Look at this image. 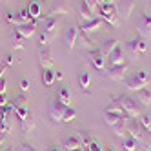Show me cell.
Wrapping results in <instances>:
<instances>
[{
	"instance_id": "52a82bcc",
	"label": "cell",
	"mask_w": 151,
	"mask_h": 151,
	"mask_svg": "<svg viewBox=\"0 0 151 151\" xmlns=\"http://www.w3.org/2000/svg\"><path fill=\"white\" fill-rule=\"evenodd\" d=\"M137 31H138V35L142 38H146V40L151 38V15L144 13L137 20Z\"/></svg>"
},
{
	"instance_id": "8d00e7d4",
	"label": "cell",
	"mask_w": 151,
	"mask_h": 151,
	"mask_svg": "<svg viewBox=\"0 0 151 151\" xmlns=\"http://www.w3.org/2000/svg\"><path fill=\"white\" fill-rule=\"evenodd\" d=\"M20 89H22V91H29L31 89V82L27 78H22V80H20Z\"/></svg>"
},
{
	"instance_id": "bcb514c9",
	"label": "cell",
	"mask_w": 151,
	"mask_h": 151,
	"mask_svg": "<svg viewBox=\"0 0 151 151\" xmlns=\"http://www.w3.org/2000/svg\"><path fill=\"white\" fill-rule=\"evenodd\" d=\"M49 151H60V147H58V146H51Z\"/></svg>"
},
{
	"instance_id": "3957f363",
	"label": "cell",
	"mask_w": 151,
	"mask_h": 151,
	"mask_svg": "<svg viewBox=\"0 0 151 151\" xmlns=\"http://www.w3.org/2000/svg\"><path fill=\"white\" fill-rule=\"evenodd\" d=\"M118 102H120V107L124 109L127 118H138L142 115V104L135 99H131V96L122 95V96H118Z\"/></svg>"
},
{
	"instance_id": "5b68a950",
	"label": "cell",
	"mask_w": 151,
	"mask_h": 151,
	"mask_svg": "<svg viewBox=\"0 0 151 151\" xmlns=\"http://www.w3.org/2000/svg\"><path fill=\"white\" fill-rule=\"evenodd\" d=\"M127 131H129V137H133L135 140H144L149 135V131L137 118H127Z\"/></svg>"
},
{
	"instance_id": "4dcf8cb0",
	"label": "cell",
	"mask_w": 151,
	"mask_h": 151,
	"mask_svg": "<svg viewBox=\"0 0 151 151\" xmlns=\"http://www.w3.org/2000/svg\"><path fill=\"white\" fill-rule=\"evenodd\" d=\"M11 104H13L15 109L17 107H24V106H27V96L26 95H18V96H15V99L11 100Z\"/></svg>"
},
{
	"instance_id": "5bb4252c",
	"label": "cell",
	"mask_w": 151,
	"mask_h": 151,
	"mask_svg": "<svg viewBox=\"0 0 151 151\" xmlns=\"http://www.w3.org/2000/svg\"><path fill=\"white\" fill-rule=\"evenodd\" d=\"M69 13V6H68V0H55L49 9V15L47 17H55V15H68Z\"/></svg>"
},
{
	"instance_id": "cb8c5ba5",
	"label": "cell",
	"mask_w": 151,
	"mask_h": 151,
	"mask_svg": "<svg viewBox=\"0 0 151 151\" xmlns=\"http://www.w3.org/2000/svg\"><path fill=\"white\" fill-rule=\"evenodd\" d=\"M55 80H57L55 71H53L51 68H42V82H44L46 86H53Z\"/></svg>"
},
{
	"instance_id": "836d02e7",
	"label": "cell",
	"mask_w": 151,
	"mask_h": 151,
	"mask_svg": "<svg viewBox=\"0 0 151 151\" xmlns=\"http://www.w3.org/2000/svg\"><path fill=\"white\" fill-rule=\"evenodd\" d=\"M86 149H88V151H102V144L96 138H89V142H88V146H86Z\"/></svg>"
},
{
	"instance_id": "f6af8a7d",
	"label": "cell",
	"mask_w": 151,
	"mask_h": 151,
	"mask_svg": "<svg viewBox=\"0 0 151 151\" xmlns=\"http://www.w3.org/2000/svg\"><path fill=\"white\" fill-rule=\"evenodd\" d=\"M55 75H57V80H62V77H64L60 69H58V71H55Z\"/></svg>"
},
{
	"instance_id": "484cf974",
	"label": "cell",
	"mask_w": 151,
	"mask_h": 151,
	"mask_svg": "<svg viewBox=\"0 0 151 151\" xmlns=\"http://www.w3.org/2000/svg\"><path fill=\"white\" fill-rule=\"evenodd\" d=\"M57 99L64 104V106H71L73 99H71V95L68 91V88H58V93H57Z\"/></svg>"
},
{
	"instance_id": "f35d334b",
	"label": "cell",
	"mask_w": 151,
	"mask_h": 151,
	"mask_svg": "<svg viewBox=\"0 0 151 151\" xmlns=\"http://www.w3.org/2000/svg\"><path fill=\"white\" fill-rule=\"evenodd\" d=\"M6 86H7V80L6 77H2L0 78V95H6Z\"/></svg>"
},
{
	"instance_id": "2e32d148",
	"label": "cell",
	"mask_w": 151,
	"mask_h": 151,
	"mask_svg": "<svg viewBox=\"0 0 151 151\" xmlns=\"http://www.w3.org/2000/svg\"><path fill=\"white\" fill-rule=\"evenodd\" d=\"M116 44H118V42L115 38H104V40L99 42V47H96V49H99L104 57H109V53L116 47Z\"/></svg>"
},
{
	"instance_id": "7dc6e473",
	"label": "cell",
	"mask_w": 151,
	"mask_h": 151,
	"mask_svg": "<svg viewBox=\"0 0 151 151\" xmlns=\"http://www.w3.org/2000/svg\"><path fill=\"white\" fill-rule=\"evenodd\" d=\"M71 151H86V147H80V149H71Z\"/></svg>"
},
{
	"instance_id": "c3c4849f",
	"label": "cell",
	"mask_w": 151,
	"mask_h": 151,
	"mask_svg": "<svg viewBox=\"0 0 151 151\" xmlns=\"http://www.w3.org/2000/svg\"><path fill=\"white\" fill-rule=\"evenodd\" d=\"M144 151H151V146H149V147H146V149H144Z\"/></svg>"
},
{
	"instance_id": "f546056e",
	"label": "cell",
	"mask_w": 151,
	"mask_h": 151,
	"mask_svg": "<svg viewBox=\"0 0 151 151\" xmlns=\"http://www.w3.org/2000/svg\"><path fill=\"white\" fill-rule=\"evenodd\" d=\"M118 118H122L120 115H116V113H111V111H104V120H106V124L107 126H113ZM127 118V116H126Z\"/></svg>"
},
{
	"instance_id": "8fae6325",
	"label": "cell",
	"mask_w": 151,
	"mask_h": 151,
	"mask_svg": "<svg viewBox=\"0 0 151 151\" xmlns=\"http://www.w3.org/2000/svg\"><path fill=\"white\" fill-rule=\"evenodd\" d=\"M80 33H78V27L77 26H69L66 29V35H64V42H66V47L68 51H73L75 49V44H77Z\"/></svg>"
},
{
	"instance_id": "4fadbf2b",
	"label": "cell",
	"mask_w": 151,
	"mask_h": 151,
	"mask_svg": "<svg viewBox=\"0 0 151 151\" xmlns=\"http://www.w3.org/2000/svg\"><path fill=\"white\" fill-rule=\"evenodd\" d=\"M102 27H104V20H102L100 17H93V18H89V20H86L80 29L84 31V33H95V31H99V29H102Z\"/></svg>"
},
{
	"instance_id": "ee69618b",
	"label": "cell",
	"mask_w": 151,
	"mask_h": 151,
	"mask_svg": "<svg viewBox=\"0 0 151 151\" xmlns=\"http://www.w3.org/2000/svg\"><path fill=\"white\" fill-rule=\"evenodd\" d=\"M6 137H7V133H6V131H2V129H0V146L4 144V140H6Z\"/></svg>"
},
{
	"instance_id": "9c48e42d",
	"label": "cell",
	"mask_w": 151,
	"mask_h": 151,
	"mask_svg": "<svg viewBox=\"0 0 151 151\" xmlns=\"http://www.w3.org/2000/svg\"><path fill=\"white\" fill-rule=\"evenodd\" d=\"M126 49L127 53H146L147 51V40L142 38V37H138V38H131V40H127L126 42Z\"/></svg>"
},
{
	"instance_id": "ac0fdd59",
	"label": "cell",
	"mask_w": 151,
	"mask_h": 151,
	"mask_svg": "<svg viewBox=\"0 0 151 151\" xmlns=\"http://www.w3.org/2000/svg\"><path fill=\"white\" fill-rule=\"evenodd\" d=\"M109 62H111V66H120V64H126V53H124V49L116 46L109 53Z\"/></svg>"
},
{
	"instance_id": "e575fe53",
	"label": "cell",
	"mask_w": 151,
	"mask_h": 151,
	"mask_svg": "<svg viewBox=\"0 0 151 151\" xmlns=\"http://www.w3.org/2000/svg\"><path fill=\"white\" fill-rule=\"evenodd\" d=\"M75 118H77V111L69 106L68 109H66V115H64V122H73Z\"/></svg>"
},
{
	"instance_id": "60d3db41",
	"label": "cell",
	"mask_w": 151,
	"mask_h": 151,
	"mask_svg": "<svg viewBox=\"0 0 151 151\" xmlns=\"http://www.w3.org/2000/svg\"><path fill=\"white\" fill-rule=\"evenodd\" d=\"M4 64H6V66H13V64H15V57L13 55H7L6 60H4Z\"/></svg>"
},
{
	"instance_id": "7a4b0ae2",
	"label": "cell",
	"mask_w": 151,
	"mask_h": 151,
	"mask_svg": "<svg viewBox=\"0 0 151 151\" xmlns=\"http://www.w3.org/2000/svg\"><path fill=\"white\" fill-rule=\"evenodd\" d=\"M149 78H151V75H149L147 69H138V71L133 73L129 78H124V82H126V88H127V89L138 91V89L146 88V84L149 82Z\"/></svg>"
},
{
	"instance_id": "b9f144b4",
	"label": "cell",
	"mask_w": 151,
	"mask_h": 151,
	"mask_svg": "<svg viewBox=\"0 0 151 151\" xmlns=\"http://www.w3.org/2000/svg\"><path fill=\"white\" fill-rule=\"evenodd\" d=\"M7 104V99H6V95H0V109Z\"/></svg>"
},
{
	"instance_id": "83f0119b",
	"label": "cell",
	"mask_w": 151,
	"mask_h": 151,
	"mask_svg": "<svg viewBox=\"0 0 151 151\" xmlns=\"http://www.w3.org/2000/svg\"><path fill=\"white\" fill-rule=\"evenodd\" d=\"M78 11H80V17H82L84 20H89V18H93V9H91L88 4H86L84 0L80 2V7H78Z\"/></svg>"
},
{
	"instance_id": "44dd1931",
	"label": "cell",
	"mask_w": 151,
	"mask_h": 151,
	"mask_svg": "<svg viewBox=\"0 0 151 151\" xmlns=\"http://www.w3.org/2000/svg\"><path fill=\"white\" fill-rule=\"evenodd\" d=\"M27 11H29L31 20H38L40 18V15H42V6H40L38 0H31L29 6H27Z\"/></svg>"
},
{
	"instance_id": "603a6c76",
	"label": "cell",
	"mask_w": 151,
	"mask_h": 151,
	"mask_svg": "<svg viewBox=\"0 0 151 151\" xmlns=\"http://www.w3.org/2000/svg\"><path fill=\"white\" fill-rule=\"evenodd\" d=\"M137 100L142 106H149L151 104V89L149 88H142L137 91Z\"/></svg>"
},
{
	"instance_id": "8992f818",
	"label": "cell",
	"mask_w": 151,
	"mask_h": 151,
	"mask_svg": "<svg viewBox=\"0 0 151 151\" xmlns=\"http://www.w3.org/2000/svg\"><path fill=\"white\" fill-rule=\"evenodd\" d=\"M69 106H64L58 99H53L49 102V116L53 118L55 122L58 120H64V115H66V109H68Z\"/></svg>"
},
{
	"instance_id": "ffe728a7",
	"label": "cell",
	"mask_w": 151,
	"mask_h": 151,
	"mask_svg": "<svg viewBox=\"0 0 151 151\" xmlns=\"http://www.w3.org/2000/svg\"><path fill=\"white\" fill-rule=\"evenodd\" d=\"M78 84H80V88L84 91H88V88L91 86V73L88 68H82L80 73H78Z\"/></svg>"
},
{
	"instance_id": "ba28073f",
	"label": "cell",
	"mask_w": 151,
	"mask_h": 151,
	"mask_svg": "<svg viewBox=\"0 0 151 151\" xmlns=\"http://www.w3.org/2000/svg\"><path fill=\"white\" fill-rule=\"evenodd\" d=\"M135 9V0H116V13L122 20H129Z\"/></svg>"
},
{
	"instance_id": "ab89813d",
	"label": "cell",
	"mask_w": 151,
	"mask_h": 151,
	"mask_svg": "<svg viewBox=\"0 0 151 151\" xmlns=\"http://www.w3.org/2000/svg\"><path fill=\"white\" fill-rule=\"evenodd\" d=\"M84 2L88 4V6H89V7L93 9V11H95V9H96V7L100 6V4H99V0H84Z\"/></svg>"
},
{
	"instance_id": "d6a6232c",
	"label": "cell",
	"mask_w": 151,
	"mask_h": 151,
	"mask_svg": "<svg viewBox=\"0 0 151 151\" xmlns=\"http://www.w3.org/2000/svg\"><path fill=\"white\" fill-rule=\"evenodd\" d=\"M138 120H140V124H142L147 131L151 133V115H149V113H142V115L138 116Z\"/></svg>"
},
{
	"instance_id": "681fc988",
	"label": "cell",
	"mask_w": 151,
	"mask_h": 151,
	"mask_svg": "<svg viewBox=\"0 0 151 151\" xmlns=\"http://www.w3.org/2000/svg\"><path fill=\"white\" fill-rule=\"evenodd\" d=\"M0 2H4V4H6V2H9V0H0Z\"/></svg>"
},
{
	"instance_id": "7402d4cb",
	"label": "cell",
	"mask_w": 151,
	"mask_h": 151,
	"mask_svg": "<svg viewBox=\"0 0 151 151\" xmlns=\"http://www.w3.org/2000/svg\"><path fill=\"white\" fill-rule=\"evenodd\" d=\"M113 131H115L116 137H124L126 135V131H127V118L126 116L118 118V120L113 124Z\"/></svg>"
},
{
	"instance_id": "9a60e30c",
	"label": "cell",
	"mask_w": 151,
	"mask_h": 151,
	"mask_svg": "<svg viewBox=\"0 0 151 151\" xmlns=\"http://www.w3.org/2000/svg\"><path fill=\"white\" fill-rule=\"evenodd\" d=\"M62 147L66 149V151H71V149H80L84 147L82 142H80V137L78 135H69L62 140Z\"/></svg>"
},
{
	"instance_id": "7bdbcfd3",
	"label": "cell",
	"mask_w": 151,
	"mask_h": 151,
	"mask_svg": "<svg viewBox=\"0 0 151 151\" xmlns=\"http://www.w3.org/2000/svg\"><path fill=\"white\" fill-rule=\"evenodd\" d=\"M6 69H7V66H6V64L2 62V64H0V78L4 77V73H6Z\"/></svg>"
},
{
	"instance_id": "30bf717a",
	"label": "cell",
	"mask_w": 151,
	"mask_h": 151,
	"mask_svg": "<svg viewBox=\"0 0 151 151\" xmlns=\"http://www.w3.org/2000/svg\"><path fill=\"white\" fill-rule=\"evenodd\" d=\"M126 71H127V64H120V66H111L107 69V78L113 82H122L126 78Z\"/></svg>"
},
{
	"instance_id": "e0dca14e",
	"label": "cell",
	"mask_w": 151,
	"mask_h": 151,
	"mask_svg": "<svg viewBox=\"0 0 151 151\" xmlns=\"http://www.w3.org/2000/svg\"><path fill=\"white\" fill-rule=\"evenodd\" d=\"M38 60L42 68H51V47L49 46H40L38 49Z\"/></svg>"
},
{
	"instance_id": "4316f807",
	"label": "cell",
	"mask_w": 151,
	"mask_h": 151,
	"mask_svg": "<svg viewBox=\"0 0 151 151\" xmlns=\"http://www.w3.org/2000/svg\"><path fill=\"white\" fill-rule=\"evenodd\" d=\"M6 20L9 24H13V26H20V24H27V22H24L22 20V17H20V13H13V11H9L7 15H6Z\"/></svg>"
},
{
	"instance_id": "d590c367",
	"label": "cell",
	"mask_w": 151,
	"mask_h": 151,
	"mask_svg": "<svg viewBox=\"0 0 151 151\" xmlns=\"http://www.w3.org/2000/svg\"><path fill=\"white\" fill-rule=\"evenodd\" d=\"M15 115H17V118H18V120H24V118L29 115L27 106H24V107H17V109H15Z\"/></svg>"
},
{
	"instance_id": "f1b7e54d",
	"label": "cell",
	"mask_w": 151,
	"mask_h": 151,
	"mask_svg": "<svg viewBox=\"0 0 151 151\" xmlns=\"http://www.w3.org/2000/svg\"><path fill=\"white\" fill-rule=\"evenodd\" d=\"M22 42H24V38L20 37V35L17 33V29L13 27V33H11V46H13V49H22V47H24Z\"/></svg>"
},
{
	"instance_id": "d4e9b609",
	"label": "cell",
	"mask_w": 151,
	"mask_h": 151,
	"mask_svg": "<svg viewBox=\"0 0 151 151\" xmlns=\"http://www.w3.org/2000/svg\"><path fill=\"white\" fill-rule=\"evenodd\" d=\"M33 127H35V118L31 115H27L24 120H20V129H22V133H31Z\"/></svg>"
},
{
	"instance_id": "74e56055",
	"label": "cell",
	"mask_w": 151,
	"mask_h": 151,
	"mask_svg": "<svg viewBox=\"0 0 151 151\" xmlns=\"http://www.w3.org/2000/svg\"><path fill=\"white\" fill-rule=\"evenodd\" d=\"M17 151H38V149H35L33 146H29V144H26V142H24V144H20V146H18V149H17Z\"/></svg>"
},
{
	"instance_id": "1f68e13d",
	"label": "cell",
	"mask_w": 151,
	"mask_h": 151,
	"mask_svg": "<svg viewBox=\"0 0 151 151\" xmlns=\"http://www.w3.org/2000/svg\"><path fill=\"white\" fill-rule=\"evenodd\" d=\"M122 147H124L126 151H135V149H137V140H135L133 137H127V138H124Z\"/></svg>"
},
{
	"instance_id": "7c38bea8",
	"label": "cell",
	"mask_w": 151,
	"mask_h": 151,
	"mask_svg": "<svg viewBox=\"0 0 151 151\" xmlns=\"http://www.w3.org/2000/svg\"><path fill=\"white\" fill-rule=\"evenodd\" d=\"M37 22H38V20H31V22H27V24L15 26V29H17V33L22 38H31L35 35V31H37Z\"/></svg>"
},
{
	"instance_id": "277c9868",
	"label": "cell",
	"mask_w": 151,
	"mask_h": 151,
	"mask_svg": "<svg viewBox=\"0 0 151 151\" xmlns=\"http://www.w3.org/2000/svg\"><path fill=\"white\" fill-rule=\"evenodd\" d=\"M99 11H100V18L102 20H106L109 26H118L120 24V20H118V17H116V7H115V4H100L99 6Z\"/></svg>"
},
{
	"instance_id": "d6986e66",
	"label": "cell",
	"mask_w": 151,
	"mask_h": 151,
	"mask_svg": "<svg viewBox=\"0 0 151 151\" xmlns=\"http://www.w3.org/2000/svg\"><path fill=\"white\" fill-rule=\"evenodd\" d=\"M89 57H91V62H93V66L99 69V71H102L104 68H106V57L102 55V53L99 51V49H93L91 53H89Z\"/></svg>"
},
{
	"instance_id": "6da1fadb",
	"label": "cell",
	"mask_w": 151,
	"mask_h": 151,
	"mask_svg": "<svg viewBox=\"0 0 151 151\" xmlns=\"http://www.w3.org/2000/svg\"><path fill=\"white\" fill-rule=\"evenodd\" d=\"M58 27H60V20L57 17H46L44 29H42L40 35V46H49V42H53L58 35Z\"/></svg>"
}]
</instances>
